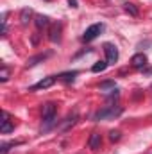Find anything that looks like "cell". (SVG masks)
<instances>
[{
	"instance_id": "277c9868",
	"label": "cell",
	"mask_w": 152,
	"mask_h": 154,
	"mask_svg": "<svg viewBox=\"0 0 152 154\" xmlns=\"http://www.w3.org/2000/svg\"><path fill=\"white\" fill-rule=\"evenodd\" d=\"M147 63H149V57H147L143 52H140V54H134V56H132V59H131V65H132L136 70H145Z\"/></svg>"
},
{
	"instance_id": "2e32d148",
	"label": "cell",
	"mask_w": 152,
	"mask_h": 154,
	"mask_svg": "<svg viewBox=\"0 0 152 154\" xmlns=\"http://www.w3.org/2000/svg\"><path fill=\"white\" fill-rule=\"evenodd\" d=\"M11 131H14V124H13L11 120L2 122V125H0V133H2V134H7V133H11Z\"/></svg>"
},
{
	"instance_id": "e0dca14e",
	"label": "cell",
	"mask_w": 152,
	"mask_h": 154,
	"mask_svg": "<svg viewBox=\"0 0 152 154\" xmlns=\"http://www.w3.org/2000/svg\"><path fill=\"white\" fill-rule=\"evenodd\" d=\"M22 142H4L2 143V149H0V154H7L13 147H16V145H20Z\"/></svg>"
},
{
	"instance_id": "3957f363",
	"label": "cell",
	"mask_w": 152,
	"mask_h": 154,
	"mask_svg": "<svg viewBox=\"0 0 152 154\" xmlns=\"http://www.w3.org/2000/svg\"><path fill=\"white\" fill-rule=\"evenodd\" d=\"M102 47H104V52H106V61H108L109 65H114V63L118 61V57H120L118 48L114 47L113 43H104Z\"/></svg>"
},
{
	"instance_id": "603a6c76",
	"label": "cell",
	"mask_w": 152,
	"mask_h": 154,
	"mask_svg": "<svg viewBox=\"0 0 152 154\" xmlns=\"http://www.w3.org/2000/svg\"><path fill=\"white\" fill-rule=\"evenodd\" d=\"M68 4H70V7H74V9L77 7V0H68Z\"/></svg>"
},
{
	"instance_id": "7402d4cb",
	"label": "cell",
	"mask_w": 152,
	"mask_h": 154,
	"mask_svg": "<svg viewBox=\"0 0 152 154\" xmlns=\"http://www.w3.org/2000/svg\"><path fill=\"white\" fill-rule=\"evenodd\" d=\"M5 120H9V113H7V111L2 113V122H5Z\"/></svg>"
},
{
	"instance_id": "52a82bcc",
	"label": "cell",
	"mask_w": 152,
	"mask_h": 154,
	"mask_svg": "<svg viewBox=\"0 0 152 154\" xmlns=\"http://www.w3.org/2000/svg\"><path fill=\"white\" fill-rule=\"evenodd\" d=\"M77 120H79V113L74 111V113H70V115L65 118V122L61 124V127H59V129H61V131H68L72 125H75V124H77Z\"/></svg>"
},
{
	"instance_id": "30bf717a",
	"label": "cell",
	"mask_w": 152,
	"mask_h": 154,
	"mask_svg": "<svg viewBox=\"0 0 152 154\" xmlns=\"http://www.w3.org/2000/svg\"><path fill=\"white\" fill-rule=\"evenodd\" d=\"M41 115H43V118L56 116V104L54 102H45L43 104V109H41Z\"/></svg>"
},
{
	"instance_id": "7a4b0ae2",
	"label": "cell",
	"mask_w": 152,
	"mask_h": 154,
	"mask_svg": "<svg viewBox=\"0 0 152 154\" xmlns=\"http://www.w3.org/2000/svg\"><path fill=\"white\" fill-rule=\"evenodd\" d=\"M102 31H104V23H93V25H90V27L86 29V32L82 34V41H84V43H86V41H93Z\"/></svg>"
},
{
	"instance_id": "6da1fadb",
	"label": "cell",
	"mask_w": 152,
	"mask_h": 154,
	"mask_svg": "<svg viewBox=\"0 0 152 154\" xmlns=\"http://www.w3.org/2000/svg\"><path fill=\"white\" fill-rule=\"evenodd\" d=\"M123 113V108L122 106H106V108H102V109H99L95 116H93V120H108V118H116V116H120Z\"/></svg>"
},
{
	"instance_id": "7c38bea8",
	"label": "cell",
	"mask_w": 152,
	"mask_h": 154,
	"mask_svg": "<svg viewBox=\"0 0 152 154\" xmlns=\"http://www.w3.org/2000/svg\"><path fill=\"white\" fill-rule=\"evenodd\" d=\"M77 75H79V72H77V70H72V72H63V74H59V75H57V81H63V82H74Z\"/></svg>"
},
{
	"instance_id": "4fadbf2b",
	"label": "cell",
	"mask_w": 152,
	"mask_h": 154,
	"mask_svg": "<svg viewBox=\"0 0 152 154\" xmlns=\"http://www.w3.org/2000/svg\"><path fill=\"white\" fill-rule=\"evenodd\" d=\"M32 9L31 7H25V9H22V13H20V22H22V25H27L29 22H31V18H32Z\"/></svg>"
},
{
	"instance_id": "9c48e42d",
	"label": "cell",
	"mask_w": 152,
	"mask_h": 154,
	"mask_svg": "<svg viewBox=\"0 0 152 154\" xmlns=\"http://www.w3.org/2000/svg\"><path fill=\"white\" fill-rule=\"evenodd\" d=\"M34 25H36V29H38V31L47 29V27L50 25V18H48V16H45V14H38V16L34 18Z\"/></svg>"
},
{
	"instance_id": "8fae6325",
	"label": "cell",
	"mask_w": 152,
	"mask_h": 154,
	"mask_svg": "<svg viewBox=\"0 0 152 154\" xmlns=\"http://www.w3.org/2000/svg\"><path fill=\"white\" fill-rule=\"evenodd\" d=\"M50 56V52H43V54H36V56H32V57H29L27 59V66H34V65H38V63H41V61H45L47 57Z\"/></svg>"
},
{
	"instance_id": "ac0fdd59",
	"label": "cell",
	"mask_w": 152,
	"mask_h": 154,
	"mask_svg": "<svg viewBox=\"0 0 152 154\" xmlns=\"http://www.w3.org/2000/svg\"><path fill=\"white\" fill-rule=\"evenodd\" d=\"M122 138V133L118 131V129H113V131H109V140L111 142H118Z\"/></svg>"
},
{
	"instance_id": "ffe728a7",
	"label": "cell",
	"mask_w": 152,
	"mask_h": 154,
	"mask_svg": "<svg viewBox=\"0 0 152 154\" xmlns=\"http://www.w3.org/2000/svg\"><path fill=\"white\" fill-rule=\"evenodd\" d=\"M100 90H114V81H104V82H100V86H99Z\"/></svg>"
},
{
	"instance_id": "9a60e30c",
	"label": "cell",
	"mask_w": 152,
	"mask_h": 154,
	"mask_svg": "<svg viewBox=\"0 0 152 154\" xmlns=\"http://www.w3.org/2000/svg\"><path fill=\"white\" fill-rule=\"evenodd\" d=\"M108 65H109L108 61H97V63H95V65L91 66V72H93V74H99V72H104V70L108 68Z\"/></svg>"
},
{
	"instance_id": "8992f818",
	"label": "cell",
	"mask_w": 152,
	"mask_h": 154,
	"mask_svg": "<svg viewBox=\"0 0 152 154\" xmlns=\"http://www.w3.org/2000/svg\"><path fill=\"white\" fill-rule=\"evenodd\" d=\"M56 79L57 77H54V75H50V77H45V79H41L39 82H36L34 86H31L29 90L31 91H38V90H47V88H50L54 82H56Z\"/></svg>"
},
{
	"instance_id": "ba28073f",
	"label": "cell",
	"mask_w": 152,
	"mask_h": 154,
	"mask_svg": "<svg viewBox=\"0 0 152 154\" xmlns=\"http://www.w3.org/2000/svg\"><path fill=\"white\" fill-rule=\"evenodd\" d=\"M100 145H102L100 134H99V133H91V136H90V140H88V147H90L91 151H99Z\"/></svg>"
},
{
	"instance_id": "4316f807",
	"label": "cell",
	"mask_w": 152,
	"mask_h": 154,
	"mask_svg": "<svg viewBox=\"0 0 152 154\" xmlns=\"http://www.w3.org/2000/svg\"><path fill=\"white\" fill-rule=\"evenodd\" d=\"M47 2H50V0H47Z\"/></svg>"
},
{
	"instance_id": "5bb4252c",
	"label": "cell",
	"mask_w": 152,
	"mask_h": 154,
	"mask_svg": "<svg viewBox=\"0 0 152 154\" xmlns=\"http://www.w3.org/2000/svg\"><path fill=\"white\" fill-rule=\"evenodd\" d=\"M123 11H125L127 14H131V16H138V14H140L138 7H136L132 2H125V4H123Z\"/></svg>"
},
{
	"instance_id": "5b68a950",
	"label": "cell",
	"mask_w": 152,
	"mask_h": 154,
	"mask_svg": "<svg viewBox=\"0 0 152 154\" xmlns=\"http://www.w3.org/2000/svg\"><path fill=\"white\" fill-rule=\"evenodd\" d=\"M61 32H63V25H61L59 22L52 23V25H50V31H48V39H50L52 43H59V41H61Z\"/></svg>"
},
{
	"instance_id": "d6986e66",
	"label": "cell",
	"mask_w": 152,
	"mask_h": 154,
	"mask_svg": "<svg viewBox=\"0 0 152 154\" xmlns=\"http://www.w3.org/2000/svg\"><path fill=\"white\" fill-rule=\"evenodd\" d=\"M7 79H9V68L4 65V66H2V70H0V81H2V82H5Z\"/></svg>"
},
{
	"instance_id": "44dd1931",
	"label": "cell",
	"mask_w": 152,
	"mask_h": 154,
	"mask_svg": "<svg viewBox=\"0 0 152 154\" xmlns=\"http://www.w3.org/2000/svg\"><path fill=\"white\" fill-rule=\"evenodd\" d=\"M118 97H120V90H118V88H114L113 93H109V95H108V99H109V100H113V99H118Z\"/></svg>"
},
{
	"instance_id": "d4e9b609",
	"label": "cell",
	"mask_w": 152,
	"mask_h": 154,
	"mask_svg": "<svg viewBox=\"0 0 152 154\" xmlns=\"http://www.w3.org/2000/svg\"><path fill=\"white\" fill-rule=\"evenodd\" d=\"M145 74H152V68H147V70H145Z\"/></svg>"
},
{
	"instance_id": "cb8c5ba5",
	"label": "cell",
	"mask_w": 152,
	"mask_h": 154,
	"mask_svg": "<svg viewBox=\"0 0 152 154\" xmlns=\"http://www.w3.org/2000/svg\"><path fill=\"white\" fill-rule=\"evenodd\" d=\"M38 39H39V36H38V34H34V36H32V43L36 45V43H38Z\"/></svg>"
},
{
	"instance_id": "484cf974",
	"label": "cell",
	"mask_w": 152,
	"mask_h": 154,
	"mask_svg": "<svg viewBox=\"0 0 152 154\" xmlns=\"http://www.w3.org/2000/svg\"><path fill=\"white\" fill-rule=\"evenodd\" d=\"M150 90H152V84H150Z\"/></svg>"
}]
</instances>
